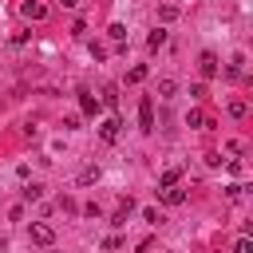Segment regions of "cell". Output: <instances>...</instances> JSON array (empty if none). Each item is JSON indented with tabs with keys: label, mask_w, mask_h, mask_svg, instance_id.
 <instances>
[{
	"label": "cell",
	"mask_w": 253,
	"mask_h": 253,
	"mask_svg": "<svg viewBox=\"0 0 253 253\" xmlns=\"http://www.w3.org/2000/svg\"><path fill=\"white\" fill-rule=\"evenodd\" d=\"M174 91H178L174 79H158V95H162V99H174Z\"/></svg>",
	"instance_id": "cell-12"
},
{
	"label": "cell",
	"mask_w": 253,
	"mask_h": 253,
	"mask_svg": "<svg viewBox=\"0 0 253 253\" xmlns=\"http://www.w3.org/2000/svg\"><path fill=\"white\" fill-rule=\"evenodd\" d=\"M103 103H107V107H115V103H119V95H115V87H103Z\"/></svg>",
	"instance_id": "cell-20"
},
{
	"label": "cell",
	"mask_w": 253,
	"mask_h": 253,
	"mask_svg": "<svg viewBox=\"0 0 253 253\" xmlns=\"http://www.w3.org/2000/svg\"><path fill=\"white\" fill-rule=\"evenodd\" d=\"M79 107H83V115H99V99L91 91H79Z\"/></svg>",
	"instance_id": "cell-7"
},
{
	"label": "cell",
	"mask_w": 253,
	"mask_h": 253,
	"mask_svg": "<svg viewBox=\"0 0 253 253\" xmlns=\"http://www.w3.org/2000/svg\"><path fill=\"white\" fill-rule=\"evenodd\" d=\"M158 198H162L166 206H182V202H186V190H178V186H162Z\"/></svg>",
	"instance_id": "cell-4"
},
{
	"label": "cell",
	"mask_w": 253,
	"mask_h": 253,
	"mask_svg": "<svg viewBox=\"0 0 253 253\" xmlns=\"http://www.w3.org/2000/svg\"><path fill=\"white\" fill-rule=\"evenodd\" d=\"M28 233H32V241H36V245H51V241H55V229H51V225H43V221H32V229H28Z\"/></svg>",
	"instance_id": "cell-1"
},
{
	"label": "cell",
	"mask_w": 253,
	"mask_h": 253,
	"mask_svg": "<svg viewBox=\"0 0 253 253\" xmlns=\"http://www.w3.org/2000/svg\"><path fill=\"white\" fill-rule=\"evenodd\" d=\"M162 43H166V28H154V32H150V40H146V47H150V51H158Z\"/></svg>",
	"instance_id": "cell-8"
},
{
	"label": "cell",
	"mask_w": 253,
	"mask_h": 253,
	"mask_svg": "<svg viewBox=\"0 0 253 253\" xmlns=\"http://www.w3.org/2000/svg\"><path fill=\"white\" fill-rule=\"evenodd\" d=\"M186 126H210V119H206L202 111H190V115H186Z\"/></svg>",
	"instance_id": "cell-13"
},
{
	"label": "cell",
	"mask_w": 253,
	"mask_h": 253,
	"mask_svg": "<svg viewBox=\"0 0 253 253\" xmlns=\"http://www.w3.org/2000/svg\"><path fill=\"white\" fill-rule=\"evenodd\" d=\"M178 178H182V170H178V166H170V170H162L158 186H178Z\"/></svg>",
	"instance_id": "cell-9"
},
{
	"label": "cell",
	"mask_w": 253,
	"mask_h": 253,
	"mask_svg": "<svg viewBox=\"0 0 253 253\" xmlns=\"http://www.w3.org/2000/svg\"><path fill=\"white\" fill-rule=\"evenodd\" d=\"M142 79H146V67H142V63H138V67H130V71H126V83H142Z\"/></svg>",
	"instance_id": "cell-14"
},
{
	"label": "cell",
	"mask_w": 253,
	"mask_h": 253,
	"mask_svg": "<svg viewBox=\"0 0 253 253\" xmlns=\"http://www.w3.org/2000/svg\"><path fill=\"white\" fill-rule=\"evenodd\" d=\"M79 182H83V186L99 182V166H83V170H79Z\"/></svg>",
	"instance_id": "cell-10"
},
{
	"label": "cell",
	"mask_w": 253,
	"mask_h": 253,
	"mask_svg": "<svg viewBox=\"0 0 253 253\" xmlns=\"http://www.w3.org/2000/svg\"><path fill=\"white\" fill-rule=\"evenodd\" d=\"M158 16H162V24L178 20V4H162V8H158Z\"/></svg>",
	"instance_id": "cell-11"
},
{
	"label": "cell",
	"mask_w": 253,
	"mask_h": 253,
	"mask_svg": "<svg viewBox=\"0 0 253 253\" xmlns=\"http://www.w3.org/2000/svg\"><path fill=\"white\" fill-rule=\"evenodd\" d=\"M233 253H253V241H249V233H241V237H237V245H233Z\"/></svg>",
	"instance_id": "cell-16"
},
{
	"label": "cell",
	"mask_w": 253,
	"mask_h": 253,
	"mask_svg": "<svg viewBox=\"0 0 253 253\" xmlns=\"http://www.w3.org/2000/svg\"><path fill=\"white\" fill-rule=\"evenodd\" d=\"M20 12H24V20H43V16H47V8H43L40 0H24Z\"/></svg>",
	"instance_id": "cell-3"
},
{
	"label": "cell",
	"mask_w": 253,
	"mask_h": 253,
	"mask_svg": "<svg viewBox=\"0 0 253 253\" xmlns=\"http://www.w3.org/2000/svg\"><path fill=\"white\" fill-rule=\"evenodd\" d=\"M198 67H202V75H206V79H213V75H217V55H213V51H206Z\"/></svg>",
	"instance_id": "cell-6"
},
{
	"label": "cell",
	"mask_w": 253,
	"mask_h": 253,
	"mask_svg": "<svg viewBox=\"0 0 253 253\" xmlns=\"http://www.w3.org/2000/svg\"><path fill=\"white\" fill-rule=\"evenodd\" d=\"M241 194H245V186H237V182H233V186H225V198H229V202H237Z\"/></svg>",
	"instance_id": "cell-18"
},
{
	"label": "cell",
	"mask_w": 253,
	"mask_h": 253,
	"mask_svg": "<svg viewBox=\"0 0 253 253\" xmlns=\"http://www.w3.org/2000/svg\"><path fill=\"white\" fill-rule=\"evenodd\" d=\"M138 123H142V130H154V103H150V95L138 103Z\"/></svg>",
	"instance_id": "cell-2"
},
{
	"label": "cell",
	"mask_w": 253,
	"mask_h": 253,
	"mask_svg": "<svg viewBox=\"0 0 253 253\" xmlns=\"http://www.w3.org/2000/svg\"><path fill=\"white\" fill-rule=\"evenodd\" d=\"M142 217H146V221H150V225H162V213H158V210H154V206H146V210H142Z\"/></svg>",
	"instance_id": "cell-17"
},
{
	"label": "cell",
	"mask_w": 253,
	"mask_h": 253,
	"mask_svg": "<svg viewBox=\"0 0 253 253\" xmlns=\"http://www.w3.org/2000/svg\"><path fill=\"white\" fill-rule=\"evenodd\" d=\"M107 32H111V40H126V28H123V24H111Z\"/></svg>",
	"instance_id": "cell-19"
},
{
	"label": "cell",
	"mask_w": 253,
	"mask_h": 253,
	"mask_svg": "<svg viewBox=\"0 0 253 253\" xmlns=\"http://www.w3.org/2000/svg\"><path fill=\"white\" fill-rule=\"evenodd\" d=\"M229 115H233V119H245V115H249V107H245L241 99H233V103H229Z\"/></svg>",
	"instance_id": "cell-15"
},
{
	"label": "cell",
	"mask_w": 253,
	"mask_h": 253,
	"mask_svg": "<svg viewBox=\"0 0 253 253\" xmlns=\"http://www.w3.org/2000/svg\"><path fill=\"white\" fill-rule=\"evenodd\" d=\"M99 138H103V142H115V138H119V119H103V123H99Z\"/></svg>",
	"instance_id": "cell-5"
}]
</instances>
